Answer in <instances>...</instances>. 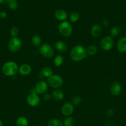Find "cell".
<instances>
[{
  "label": "cell",
  "mask_w": 126,
  "mask_h": 126,
  "mask_svg": "<svg viewBox=\"0 0 126 126\" xmlns=\"http://www.w3.org/2000/svg\"><path fill=\"white\" fill-rule=\"evenodd\" d=\"M39 52L42 56L45 58H48V59L53 57L54 53L53 47L50 44H47V43H44L40 46Z\"/></svg>",
  "instance_id": "5b68a950"
},
{
  "label": "cell",
  "mask_w": 126,
  "mask_h": 126,
  "mask_svg": "<svg viewBox=\"0 0 126 126\" xmlns=\"http://www.w3.org/2000/svg\"><path fill=\"white\" fill-rule=\"evenodd\" d=\"M51 98H52L51 95V94H44V99L45 100H49L51 99Z\"/></svg>",
  "instance_id": "4dcf8cb0"
},
{
  "label": "cell",
  "mask_w": 126,
  "mask_h": 126,
  "mask_svg": "<svg viewBox=\"0 0 126 126\" xmlns=\"http://www.w3.org/2000/svg\"><path fill=\"white\" fill-rule=\"evenodd\" d=\"M42 38L38 34H35L32 36V39H31V42L33 46L35 47H39L42 44Z\"/></svg>",
  "instance_id": "ffe728a7"
},
{
  "label": "cell",
  "mask_w": 126,
  "mask_h": 126,
  "mask_svg": "<svg viewBox=\"0 0 126 126\" xmlns=\"http://www.w3.org/2000/svg\"><path fill=\"white\" fill-rule=\"evenodd\" d=\"M86 49L82 45H77L71 49L70 57L74 62H80L86 57Z\"/></svg>",
  "instance_id": "6da1fadb"
},
{
  "label": "cell",
  "mask_w": 126,
  "mask_h": 126,
  "mask_svg": "<svg viewBox=\"0 0 126 126\" xmlns=\"http://www.w3.org/2000/svg\"><path fill=\"white\" fill-rule=\"evenodd\" d=\"M63 62H64V57L61 55H57L54 59V64L57 67L60 66L63 64Z\"/></svg>",
  "instance_id": "603a6c76"
},
{
  "label": "cell",
  "mask_w": 126,
  "mask_h": 126,
  "mask_svg": "<svg viewBox=\"0 0 126 126\" xmlns=\"http://www.w3.org/2000/svg\"><path fill=\"white\" fill-rule=\"evenodd\" d=\"M117 50L121 52H126V37L121 38L117 44Z\"/></svg>",
  "instance_id": "e0dca14e"
},
{
  "label": "cell",
  "mask_w": 126,
  "mask_h": 126,
  "mask_svg": "<svg viewBox=\"0 0 126 126\" xmlns=\"http://www.w3.org/2000/svg\"><path fill=\"white\" fill-rule=\"evenodd\" d=\"M31 71H32V67L28 64L23 63L19 67V73L22 76H27L30 75Z\"/></svg>",
  "instance_id": "5bb4252c"
},
{
  "label": "cell",
  "mask_w": 126,
  "mask_h": 126,
  "mask_svg": "<svg viewBox=\"0 0 126 126\" xmlns=\"http://www.w3.org/2000/svg\"><path fill=\"white\" fill-rule=\"evenodd\" d=\"M8 7L11 10H16L18 7V2L16 0H12L9 1L7 3Z\"/></svg>",
  "instance_id": "83f0119b"
},
{
  "label": "cell",
  "mask_w": 126,
  "mask_h": 126,
  "mask_svg": "<svg viewBox=\"0 0 126 126\" xmlns=\"http://www.w3.org/2000/svg\"><path fill=\"white\" fill-rule=\"evenodd\" d=\"M54 17L58 20L64 22V21H66L67 18V14L64 10L59 9L55 11Z\"/></svg>",
  "instance_id": "7c38bea8"
},
{
  "label": "cell",
  "mask_w": 126,
  "mask_h": 126,
  "mask_svg": "<svg viewBox=\"0 0 126 126\" xmlns=\"http://www.w3.org/2000/svg\"><path fill=\"white\" fill-rule=\"evenodd\" d=\"M81 101L82 99L81 98H80V97L77 95L75 96V97L72 98V103L73 105H77L80 104Z\"/></svg>",
  "instance_id": "f1b7e54d"
},
{
  "label": "cell",
  "mask_w": 126,
  "mask_h": 126,
  "mask_svg": "<svg viewBox=\"0 0 126 126\" xmlns=\"http://www.w3.org/2000/svg\"><path fill=\"white\" fill-rule=\"evenodd\" d=\"M17 126H28V121L25 117L20 116L16 120Z\"/></svg>",
  "instance_id": "d6986e66"
},
{
  "label": "cell",
  "mask_w": 126,
  "mask_h": 126,
  "mask_svg": "<svg viewBox=\"0 0 126 126\" xmlns=\"http://www.w3.org/2000/svg\"><path fill=\"white\" fill-rule=\"evenodd\" d=\"M48 83L44 81H38L36 84L35 88L33 89V91H32V92H35L38 95L44 94L48 90Z\"/></svg>",
  "instance_id": "ba28073f"
},
{
  "label": "cell",
  "mask_w": 126,
  "mask_h": 126,
  "mask_svg": "<svg viewBox=\"0 0 126 126\" xmlns=\"http://www.w3.org/2000/svg\"><path fill=\"white\" fill-rule=\"evenodd\" d=\"M120 33L119 28L116 26L112 27L110 30V34H111V37H116L119 35Z\"/></svg>",
  "instance_id": "4316f807"
},
{
  "label": "cell",
  "mask_w": 126,
  "mask_h": 126,
  "mask_svg": "<svg viewBox=\"0 0 126 126\" xmlns=\"http://www.w3.org/2000/svg\"><path fill=\"white\" fill-rule=\"evenodd\" d=\"M22 46V41L19 38H12L8 43V48L12 52H17Z\"/></svg>",
  "instance_id": "8992f818"
},
{
  "label": "cell",
  "mask_w": 126,
  "mask_h": 126,
  "mask_svg": "<svg viewBox=\"0 0 126 126\" xmlns=\"http://www.w3.org/2000/svg\"><path fill=\"white\" fill-rule=\"evenodd\" d=\"M90 33L93 37L98 38L101 35L102 33V27L98 23H95L91 27Z\"/></svg>",
  "instance_id": "4fadbf2b"
},
{
  "label": "cell",
  "mask_w": 126,
  "mask_h": 126,
  "mask_svg": "<svg viewBox=\"0 0 126 126\" xmlns=\"http://www.w3.org/2000/svg\"><path fill=\"white\" fill-rule=\"evenodd\" d=\"M3 1H4V0H0V4H1V3H2Z\"/></svg>",
  "instance_id": "e575fe53"
},
{
  "label": "cell",
  "mask_w": 126,
  "mask_h": 126,
  "mask_svg": "<svg viewBox=\"0 0 126 126\" xmlns=\"http://www.w3.org/2000/svg\"><path fill=\"white\" fill-rule=\"evenodd\" d=\"M51 97L56 101L63 100L64 97V94L62 91L59 89H54L51 94Z\"/></svg>",
  "instance_id": "9a60e30c"
},
{
  "label": "cell",
  "mask_w": 126,
  "mask_h": 126,
  "mask_svg": "<svg viewBox=\"0 0 126 126\" xmlns=\"http://www.w3.org/2000/svg\"><path fill=\"white\" fill-rule=\"evenodd\" d=\"M80 18V15L78 12H73L69 16V20L71 22H77Z\"/></svg>",
  "instance_id": "d4e9b609"
},
{
  "label": "cell",
  "mask_w": 126,
  "mask_h": 126,
  "mask_svg": "<svg viewBox=\"0 0 126 126\" xmlns=\"http://www.w3.org/2000/svg\"><path fill=\"white\" fill-rule=\"evenodd\" d=\"M86 54L88 55H94L97 53L98 52V48L95 45H90L86 49Z\"/></svg>",
  "instance_id": "44dd1931"
},
{
  "label": "cell",
  "mask_w": 126,
  "mask_h": 126,
  "mask_svg": "<svg viewBox=\"0 0 126 126\" xmlns=\"http://www.w3.org/2000/svg\"><path fill=\"white\" fill-rule=\"evenodd\" d=\"M113 110H112V109H109L107 111V112H106V114H107V116H111L113 114Z\"/></svg>",
  "instance_id": "1f68e13d"
},
{
  "label": "cell",
  "mask_w": 126,
  "mask_h": 126,
  "mask_svg": "<svg viewBox=\"0 0 126 126\" xmlns=\"http://www.w3.org/2000/svg\"><path fill=\"white\" fill-rule=\"evenodd\" d=\"M56 49L60 52H65L67 50V45L63 41H58L54 44Z\"/></svg>",
  "instance_id": "2e32d148"
},
{
  "label": "cell",
  "mask_w": 126,
  "mask_h": 126,
  "mask_svg": "<svg viewBox=\"0 0 126 126\" xmlns=\"http://www.w3.org/2000/svg\"><path fill=\"white\" fill-rule=\"evenodd\" d=\"M4 1H7V2H9V1H12V0H4Z\"/></svg>",
  "instance_id": "d590c367"
},
{
  "label": "cell",
  "mask_w": 126,
  "mask_h": 126,
  "mask_svg": "<svg viewBox=\"0 0 126 126\" xmlns=\"http://www.w3.org/2000/svg\"><path fill=\"white\" fill-rule=\"evenodd\" d=\"M0 126H3V123H2V121L0 119Z\"/></svg>",
  "instance_id": "836d02e7"
},
{
  "label": "cell",
  "mask_w": 126,
  "mask_h": 126,
  "mask_svg": "<svg viewBox=\"0 0 126 126\" xmlns=\"http://www.w3.org/2000/svg\"><path fill=\"white\" fill-rule=\"evenodd\" d=\"M103 23L104 26H107L109 25V22L107 19H105L103 21Z\"/></svg>",
  "instance_id": "d6a6232c"
},
{
  "label": "cell",
  "mask_w": 126,
  "mask_h": 126,
  "mask_svg": "<svg viewBox=\"0 0 126 126\" xmlns=\"http://www.w3.org/2000/svg\"></svg>",
  "instance_id": "8d00e7d4"
},
{
  "label": "cell",
  "mask_w": 126,
  "mask_h": 126,
  "mask_svg": "<svg viewBox=\"0 0 126 126\" xmlns=\"http://www.w3.org/2000/svg\"><path fill=\"white\" fill-rule=\"evenodd\" d=\"M47 83L52 88H54V89H59L64 84V80L61 76L53 74L51 76L48 78Z\"/></svg>",
  "instance_id": "277c9868"
},
{
  "label": "cell",
  "mask_w": 126,
  "mask_h": 126,
  "mask_svg": "<svg viewBox=\"0 0 126 126\" xmlns=\"http://www.w3.org/2000/svg\"><path fill=\"white\" fill-rule=\"evenodd\" d=\"M41 73L44 77L48 78L53 75V70L49 66H44L42 68Z\"/></svg>",
  "instance_id": "ac0fdd59"
},
{
  "label": "cell",
  "mask_w": 126,
  "mask_h": 126,
  "mask_svg": "<svg viewBox=\"0 0 126 126\" xmlns=\"http://www.w3.org/2000/svg\"><path fill=\"white\" fill-rule=\"evenodd\" d=\"M7 14L5 11H2V12H0V18H2V19H4L7 17Z\"/></svg>",
  "instance_id": "f546056e"
},
{
  "label": "cell",
  "mask_w": 126,
  "mask_h": 126,
  "mask_svg": "<svg viewBox=\"0 0 126 126\" xmlns=\"http://www.w3.org/2000/svg\"><path fill=\"white\" fill-rule=\"evenodd\" d=\"M58 30L61 35L67 38L72 34L73 32V28L70 23L68 21L61 22L58 27Z\"/></svg>",
  "instance_id": "3957f363"
},
{
  "label": "cell",
  "mask_w": 126,
  "mask_h": 126,
  "mask_svg": "<svg viewBox=\"0 0 126 126\" xmlns=\"http://www.w3.org/2000/svg\"><path fill=\"white\" fill-rule=\"evenodd\" d=\"M114 41L112 37L106 36L104 37L100 42V47L105 51H109L113 47Z\"/></svg>",
  "instance_id": "52a82bcc"
},
{
  "label": "cell",
  "mask_w": 126,
  "mask_h": 126,
  "mask_svg": "<svg viewBox=\"0 0 126 126\" xmlns=\"http://www.w3.org/2000/svg\"><path fill=\"white\" fill-rule=\"evenodd\" d=\"M40 98L37 94L35 92H32L27 96V103L29 106L32 107H35L40 104Z\"/></svg>",
  "instance_id": "9c48e42d"
},
{
  "label": "cell",
  "mask_w": 126,
  "mask_h": 126,
  "mask_svg": "<svg viewBox=\"0 0 126 126\" xmlns=\"http://www.w3.org/2000/svg\"><path fill=\"white\" fill-rule=\"evenodd\" d=\"M75 124V119L72 116H67L63 122L64 126H74Z\"/></svg>",
  "instance_id": "7402d4cb"
},
{
  "label": "cell",
  "mask_w": 126,
  "mask_h": 126,
  "mask_svg": "<svg viewBox=\"0 0 126 126\" xmlns=\"http://www.w3.org/2000/svg\"><path fill=\"white\" fill-rule=\"evenodd\" d=\"M74 111V105L72 103H65L61 108V113L65 116H70Z\"/></svg>",
  "instance_id": "30bf717a"
},
{
  "label": "cell",
  "mask_w": 126,
  "mask_h": 126,
  "mask_svg": "<svg viewBox=\"0 0 126 126\" xmlns=\"http://www.w3.org/2000/svg\"><path fill=\"white\" fill-rule=\"evenodd\" d=\"M47 126H64L63 123L58 119H53L48 122Z\"/></svg>",
  "instance_id": "cb8c5ba5"
},
{
  "label": "cell",
  "mask_w": 126,
  "mask_h": 126,
  "mask_svg": "<svg viewBox=\"0 0 126 126\" xmlns=\"http://www.w3.org/2000/svg\"><path fill=\"white\" fill-rule=\"evenodd\" d=\"M19 27H12V28L10 30V34H11V36L12 37V38H16L17 37V36L19 34Z\"/></svg>",
  "instance_id": "484cf974"
},
{
  "label": "cell",
  "mask_w": 126,
  "mask_h": 126,
  "mask_svg": "<svg viewBox=\"0 0 126 126\" xmlns=\"http://www.w3.org/2000/svg\"><path fill=\"white\" fill-rule=\"evenodd\" d=\"M2 72L7 76H13L19 72V66L14 62H7L2 65Z\"/></svg>",
  "instance_id": "7a4b0ae2"
},
{
  "label": "cell",
  "mask_w": 126,
  "mask_h": 126,
  "mask_svg": "<svg viewBox=\"0 0 126 126\" xmlns=\"http://www.w3.org/2000/svg\"><path fill=\"white\" fill-rule=\"evenodd\" d=\"M110 92L114 96H117L122 91V86L119 82H114L110 87Z\"/></svg>",
  "instance_id": "8fae6325"
}]
</instances>
